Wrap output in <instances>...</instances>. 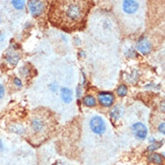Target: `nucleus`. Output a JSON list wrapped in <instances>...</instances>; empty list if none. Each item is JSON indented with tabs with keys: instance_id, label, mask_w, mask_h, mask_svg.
I'll return each mask as SVG.
<instances>
[{
	"instance_id": "1",
	"label": "nucleus",
	"mask_w": 165,
	"mask_h": 165,
	"mask_svg": "<svg viewBox=\"0 0 165 165\" xmlns=\"http://www.w3.org/2000/svg\"><path fill=\"white\" fill-rule=\"evenodd\" d=\"M91 4L90 1H54L50 7L49 21L64 31L80 29L86 24Z\"/></svg>"
},
{
	"instance_id": "2",
	"label": "nucleus",
	"mask_w": 165,
	"mask_h": 165,
	"mask_svg": "<svg viewBox=\"0 0 165 165\" xmlns=\"http://www.w3.org/2000/svg\"><path fill=\"white\" fill-rule=\"evenodd\" d=\"M90 127L93 132L96 134H102L105 130L104 122L100 117H95L92 118L90 122Z\"/></svg>"
},
{
	"instance_id": "3",
	"label": "nucleus",
	"mask_w": 165,
	"mask_h": 165,
	"mask_svg": "<svg viewBox=\"0 0 165 165\" xmlns=\"http://www.w3.org/2000/svg\"><path fill=\"white\" fill-rule=\"evenodd\" d=\"M28 6L31 13L34 16H38L44 12L45 5L41 1H29Z\"/></svg>"
},
{
	"instance_id": "4",
	"label": "nucleus",
	"mask_w": 165,
	"mask_h": 165,
	"mask_svg": "<svg viewBox=\"0 0 165 165\" xmlns=\"http://www.w3.org/2000/svg\"><path fill=\"white\" fill-rule=\"evenodd\" d=\"M132 131L133 134L139 139H145L147 135L146 127L141 122H137L132 126Z\"/></svg>"
},
{
	"instance_id": "5",
	"label": "nucleus",
	"mask_w": 165,
	"mask_h": 165,
	"mask_svg": "<svg viewBox=\"0 0 165 165\" xmlns=\"http://www.w3.org/2000/svg\"><path fill=\"white\" fill-rule=\"evenodd\" d=\"M99 100L103 106L109 107L113 102L114 96L112 93L102 92L99 95Z\"/></svg>"
},
{
	"instance_id": "6",
	"label": "nucleus",
	"mask_w": 165,
	"mask_h": 165,
	"mask_svg": "<svg viewBox=\"0 0 165 165\" xmlns=\"http://www.w3.org/2000/svg\"><path fill=\"white\" fill-rule=\"evenodd\" d=\"M137 48L143 54H147L150 52L151 45L149 40H148L146 38L142 37L138 40L137 43Z\"/></svg>"
},
{
	"instance_id": "7",
	"label": "nucleus",
	"mask_w": 165,
	"mask_h": 165,
	"mask_svg": "<svg viewBox=\"0 0 165 165\" xmlns=\"http://www.w3.org/2000/svg\"><path fill=\"white\" fill-rule=\"evenodd\" d=\"M139 4L135 1H124L123 4L124 11L128 14H133L137 11Z\"/></svg>"
},
{
	"instance_id": "8",
	"label": "nucleus",
	"mask_w": 165,
	"mask_h": 165,
	"mask_svg": "<svg viewBox=\"0 0 165 165\" xmlns=\"http://www.w3.org/2000/svg\"><path fill=\"white\" fill-rule=\"evenodd\" d=\"M6 60L12 66H16L20 60V56L15 53L8 52L6 54Z\"/></svg>"
},
{
	"instance_id": "9",
	"label": "nucleus",
	"mask_w": 165,
	"mask_h": 165,
	"mask_svg": "<svg viewBox=\"0 0 165 165\" xmlns=\"http://www.w3.org/2000/svg\"><path fill=\"white\" fill-rule=\"evenodd\" d=\"M61 93L62 99L66 103H69L71 102L73 100V93L70 90L66 87L62 88L61 90Z\"/></svg>"
},
{
	"instance_id": "10",
	"label": "nucleus",
	"mask_w": 165,
	"mask_h": 165,
	"mask_svg": "<svg viewBox=\"0 0 165 165\" xmlns=\"http://www.w3.org/2000/svg\"><path fill=\"white\" fill-rule=\"evenodd\" d=\"M124 112V109L123 106H122L121 105H117L112 110L110 115L113 118H118L123 115Z\"/></svg>"
},
{
	"instance_id": "11",
	"label": "nucleus",
	"mask_w": 165,
	"mask_h": 165,
	"mask_svg": "<svg viewBox=\"0 0 165 165\" xmlns=\"http://www.w3.org/2000/svg\"><path fill=\"white\" fill-rule=\"evenodd\" d=\"M83 102L87 107H93L96 104V101L95 98L91 95H87L84 97Z\"/></svg>"
},
{
	"instance_id": "12",
	"label": "nucleus",
	"mask_w": 165,
	"mask_h": 165,
	"mask_svg": "<svg viewBox=\"0 0 165 165\" xmlns=\"http://www.w3.org/2000/svg\"><path fill=\"white\" fill-rule=\"evenodd\" d=\"M148 159L150 162H152V163H155V164H160L163 163V158L161 156L159 155L158 154H151L149 156Z\"/></svg>"
},
{
	"instance_id": "13",
	"label": "nucleus",
	"mask_w": 165,
	"mask_h": 165,
	"mask_svg": "<svg viewBox=\"0 0 165 165\" xmlns=\"http://www.w3.org/2000/svg\"><path fill=\"white\" fill-rule=\"evenodd\" d=\"M32 127L34 130H36V132H39V131H41L43 129L44 124L39 118H35V119L32 121Z\"/></svg>"
},
{
	"instance_id": "14",
	"label": "nucleus",
	"mask_w": 165,
	"mask_h": 165,
	"mask_svg": "<svg viewBox=\"0 0 165 165\" xmlns=\"http://www.w3.org/2000/svg\"><path fill=\"white\" fill-rule=\"evenodd\" d=\"M12 5L17 10H22L25 6V2L23 0H13L12 1Z\"/></svg>"
},
{
	"instance_id": "15",
	"label": "nucleus",
	"mask_w": 165,
	"mask_h": 165,
	"mask_svg": "<svg viewBox=\"0 0 165 165\" xmlns=\"http://www.w3.org/2000/svg\"><path fill=\"white\" fill-rule=\"evenodd\" d=\"M127 91H128V89L125 85L120 86L118 87L117 91L118 95L120 96H124L127 93Z\"/></svg>"
},
{
	"instance_id": "16",
	"label": "nucleus",
	"mask_w": 165,
	"mask_h": 165,
	"mask_svg": "<svg viewBox=\"0 0 165 165\" xmlns=\"http://www.w3.org/2000/svg\"><path fill=\"white\" fill-rule=\"evenodd\" d=\"M161 145H162V144H160V145H159V144H157V143H154V144H153V145H151L150 146H149L148 150H156V149L159 148Z\"/></svg>"
},
{
	"instance_id": "17",
	"label": "nucleus",
	"mask_w": 165,
	"mask_h": 165,
	"mask_svg": "<svg viewBox=\"0 0 165 165\" xmlns=\"http://www.w3.org/2000/svg\"><path fill=\"white\" fill-rule=\"evenodd\" d=\"M14 83L16 86H18V87H22V81H21V80L18 78H14Z\"/></svg>"
},
{
	"instance_id": "18",
	"label": "nucleus",
	"mask_w": 165,
	"mask_h": 165,
	"mask_svg": "<svg viewBox=\"0 0 165 165\" xmlns=\"http://www.w3.org/2000/svg\"><path fill=\"white\" fill-rule=\"evenodd\" d=\"M4 95H5V88L3 85L0 84V99L3 98Z\"/></svg>"
},
{
	"instance_id": "19",
	"label": "nucleus",
	"mask_w": 165,
	"mask_h": 165,
	"mask_svg": "<svg viewBox=\"0 0 165 165\" xmlns=\"http://www.w3.org/2000/svg\"><path fill=\"white\" fill-rule=\"evenodd\" d=\"M164 123H162L161 124H160L159 127V130L160 131V132H161L163 134L165 133V131H164Z\"/></svg>"
},
{
	"instance_id": "20",
	"label": "nucleus",
	"mask_w": 165,
	"mask_h": 165,
	"mask_svg": "<svg viewBox=\"0 0 165 165\" xmlns=\"http://www.w3.org/2000/svg\"><path fill=\"white\" fill-rule=\"evenodd\" d=\"M4 39H5V35L0 32V41H3Z\"/></svg>"
},
{
	"instance_id": "21",
	"label": "nucleus",
	"mask_w": 165,
	"mask_h": 165,
	"mask_svg": "<svg viewBox=\"0 0 165 165\" xmlns=\"http://www.w3.org/2000/svg\"><path fill=\"white\" fill-rule=\"evenodd\" d=\"M4 149V146H3V144L2 142V141L0 139V150H3Z\"/></svg>"
}]
</instances>
